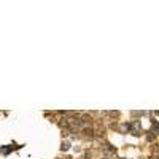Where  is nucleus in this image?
<instances>
[{
  "instance_id": "f257e3e1",
  "label": "nucleus",
  "mask_w": 159,
  "mask_h": 159,
  "mask_svg": "<svg viewBox=\"0 0 159 159\" xmlns=\"http://www.w3.org/2000/svg\"><path fill=\"white\" fill-rule=\"evenodd\" d=\"M61 148H62V151H67V150L70 148V143L69 142H62V146H61Z\"/></svg>"
}]
</instances>
